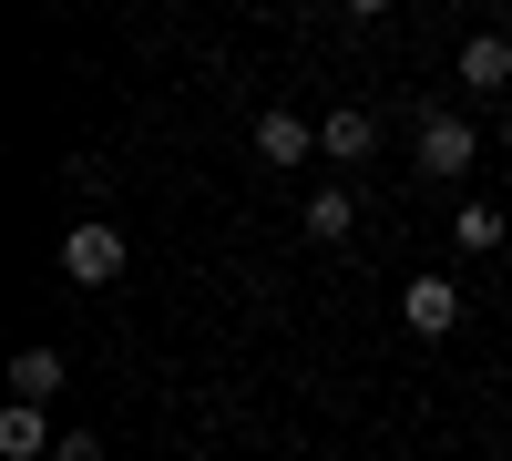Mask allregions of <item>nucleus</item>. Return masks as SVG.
<instances>
[{"mask_svg": "<svg viewBox=\"0 0 512 461\" xmlns=\"http://www.w3.org/2000/svg\"><path fill=\"white\" fill-rule=\"evenodd\" d=\"M400 328H410V339H451V328H461V287H451V277H410Z\"/></svg>", "mask_w": 512, "mask_h": 461, "instance_id": "obj_3", "label": "nucleus"}, {"mask_svg": "<svg viewBox=\"0 0 512 461\" xmlns=\"http://www.w3.org/2000/svg\"><path fill=\"white\" fill-rule=\"evenodd\" d=\"M52 461H103V441H93V431H62V451H52Z\"/></svg>", "mask_w": 512, "mask_h": 461, "instance_id": "obj_11", "label": "nucleus"}, {"mask_svg": "<svg viewBox=\"0 0 512 461\" xmlns=\"http://www.w3.org/2000/svg\"><path fill=\"white\" fill-rule=\"evenodd\" d=\"M11 400H31V410L62 400V349H52V339H31V349L11 359Z\"/></svg>", "mask_w": 512, "mask_h": 461, "instance_id": "obj_5", "label": "nucleus"}, {"mask_svg": "<svg viewBox=\"0 0 512 461\" xmlns=\"http://www.w3.org/2000/svg\"><path fill=\"white\" fill-rule=\"evenodd\" d=\"M420 175H431V185H461V175H472V154H482V134H472V113H420Z\"/></svg>", "mask_w": 512, "mask_h": 461, "instance_id": "obj_2", "label": "nucleus"}, {"mask_svg": "<svg viewBox=\"0 0 512 461\" xmlns=\"http://www.w3.org/2000/svg\"><path fill=\"white\" fill-rule=\"evenodd\" d=\"M461 82H472V93H502L512 82V31H472L461 41Z\"/></svg>", "mask_w": 512, "mask_h": 461, "instance_id": "obj_6", "label": "nucleus"}, {"mask_svg": "<svg viewBox=\"0 0 512 461\" xmlns=\"http://www.w3.org/2000/svg\"><path fill=\"white\" fill-rule=\"evenodd\" d=\"M349 226H359V205H349V185H318V195H308V236H318V246H338Z\"/></svg>", "mask_w": 512, "mask_h": 461, "instance_id": "obj_9", "label": "nucleus"}, {"mask_svg": "<svg viewBox=\"0 0 512 461\" xmlns=\"http://www.w3.org/2000/svg\"><path fill=\"white\" fill-rule=\"evenodd\" d=\"M369 144H379V123H369V113H359V103H338V113H328V123H318V154H328V164H359V154H369Z\"/></svg>", "mask_w": 512, "mask_h": 461, "instance_id": "obj_8", "label": "nucleus"}, {"mask_svg": "<svg viewBox=\"0 0 512 461\" xmlns=\"http://www.w3.org/2000/svg\"><path fill=\"white\" fill-rule=\"evenodd\" d=\"M308 113H256V164H308Z\"/></svg>", "mask_w": 512, "mask_h": 461, "instance_id": "obj_7", "label": "nucleus"}, {"mask_svg": "<svg viewBox=\"0 0 512 461\" xmlns=\"http://www.w3.org/2000/svg\"><path fill=\"white\" fill-rule=\"evenodd\" d=\"M123 257H134V246H123V226H103V216L62 226V277H72V287H113Z\"/></svg>", "mask_w": 512, "mask_h": 461, "instance_id": "obj_1", "label": "nucleus"}, {"mask_svg": "<svg viewBox=\"0 0 512 461\" xmlns=\"http://www.w3.org/2000/svg\"><path fill=\"white\" fill-rule=\"evenodd\" d=\"M451 246H502V205H482V195H461V216H451Z\"/></svg>", "mask_w": 512, "mask_h": 461, "instance_id": "obj_10", "label": "nucleus"}, {"mask_svg": "<svg viewBox=\"0 0 512 461\" xmlns=\"http://www.w3.org/2000/svg\"><path fill=\"white\" fill-rule=\"evenodd\" d=\"M41 451H62V431H52V410H31V400H11V410H0V461H41Z\"/></svg>", "mask_w": 512, "mask_h": 461, "instance_id": "obj_4", "label": "nucleus"}]
</instances>
